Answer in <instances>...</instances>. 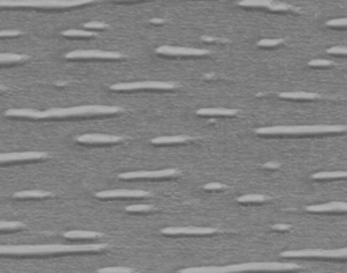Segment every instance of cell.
I'll list each match as a JSON object with an SVG mask.
<instances>
[{"label": "cell", "instance_id": "obj_1", "mask_svg": "<svg viewBox=\"0 0 347 273\" xmlns=\"http://www.w3.org/2000/svg\"><path fill=\"white\" fill-rule=\"evenodd\" d=\"M107 243L98 245H20V246H0L1 256H48L61 253H84L105 250Z\"/></svg>", "mask_w": 347, "mask_h": 273}, {"label": "cell", "instance_id": "obj_2", "mask_svg": "<svg viewBox=\"0 0 347 273\" xmlns=\"http://www.w3.org/2000/svg\"><path fill=\"white\" fill-rule=\"evenodd\" d=\"M298 264L293 262H246L228 267H196L182 269V273H233L252 271H293L298 269Z\"/></svg>", "mask_w": 347, "mask_h": 273}, {"label": "cell", "instance_id": "obj_3", "mask_svg": "<svg viewBox=\"0 0 347 273\" xmlns=\"http://www.w3.org/2000/svg\"><path fill=\"white\" fill-rule=\"evenodd\" d=\"M347 131V126L343 124H316V126H275L258 129V136H314Z\"/></svg>", "mask_w": 347, "mask_h": 273}, {"label": "cell", "instance_id": "obj_4", "mask_svg": "<svg viewBox=\"0 0 347 273\" xmlns=\"http://www.w3.org/2000/svg\"><path fill=\"white\" fill-rule=\"evenodd\" d=\"M122 112L119 107H110V106H79V107H69V108H50L41 112V119H61V118L72 117H92V115H114Z\"/></svg>", "mask_w": 347, "mask_h": 273}, {"label": "cell", "instance_id": "obj_5", "mask_svg": "<svg viewBox=\"0 0 347 273\" xmlns=\"http://www.w3.org/2000/svg\"><path fill=\"white\" fill-rule=\"evenodd\" d=\"M95 0H0V7H33V8H71L90 4Z\"/></svg>", "mask_w": 347, "mask_h": 273}, {"label": "cell", "instance_id": "obj_6", "mask_svg": "<svg viewBox=\"0 0 347 273\" xmlns=\"http://www.w3.org/2000/svg\"><path fill=\"white\" fill-rule=\"evenodd\" d=\"M283 258H332V260H347V247L345 249H305V250H289L281 253Z\"/></svg>", "mask_w": 347, "mask_h": 273}, {"label": "cell", "instance_id": "obj_7", "mask_svg": "<svg viewBox=\"0 0 347 273\" xmlns=\"http://www.w3.org/2000/svg\"><path fill=\"white\" fill-rule=\"evenodd\" d=\"M174 83H165V81H137V83H119L112 85L113 91H141V90H174Z\"/></svg>", "mask_w": 347, "mask_h": 273}, {"label": "cell", "instance_id": "obj_8", "mask_svg": "<svg viewBox=\"0 0 347 273\" xmlns=\"http://www.w3.org/2000/svg\"><path fill=\"white\" fill-rule=\"evenodd\" d=\"M179 175L177 169H164V170H140V172H128L121 173L119 179L122 180H138V179H152V180H162V179H172Z\"/></svg>", "mask_w": 347, "mask_h": 273}, {"label": "cell", "instance_id": "obj_9", "mask_svg": "<svg viewBox=\"0 0 347 273\" xmlns=\"http://www.w3.org/2000/svg\"><path fill=\"white\" fill-rule=\"evenodd\" d=\"M240 7H254V8H267L270 11H293L297 13L300 8H296L293 6H289L286 3L274 1V0H242L237 3Z\"/></svg>", "mask_w": 347, "mask_h": 273}, {"label": "cell", "instance_id": "obj_10", "mask_svg": "<svg viewBox=\"0 0 347 273\" xmlns=\"http://www.w3.org/2000/svg\"><path fill=\"white\" fill-rule=\"evenodd\" d=\"M48 158L45 152H11L0 153V164L20 163V161H38Z\"/></svg>", "mask_w": 347, "mask_h": 273}, {"label": "cell", "instance_id": "obj_11", "mask_svg": "<svg viewBox=\"0 0 347 273\" xmlns=\"http://www.w3.org/2000/svg\"><path fill=\"white\" fill-rule=\"evenodd\" d=\"M68 60H119L124 59L121 53L102 52V50H75L66 56Z\"/></svg>", "mask_w": 347, "mask_h": 273}, {"label": "cell", "instance_id": "obj_12", "mask_svg": "<svg viewBox=\"0 0 347 273\" xmlns=\"http://www.w3.org/2000/svg\"><path fill=\"white\" fill-rule=\"evenodd\" d=\"M157 54L162 56H170V57H198V56H206L209 54L208 50L194 49V47H178V46H160L156 49Z\"/></svg>", "mask_w": 347, "mask_h": 273}, {"label": "cell", "instance_id": "obj_13", "mask_svg": "<svg viewBox=\"0 0 347 273\" xmlns=\"http://www.w3.org/2000/svg\"><path fill=\"white\" fill-rule=\"evenodd\" d=\"M216 233L217 228H165L162 230L164 235H210Z\"/></svg>", "mask_w": 347, "mask_h": 273}, {"label": "cell", "instance_id": "obj_14", "mask_svg": "<svg viewBox=\"0 0 347 273\" xmlns=\"http://www.w3.org/2000/svg\"><path fill=\"white\" fill-rule=\"evenodd\" d=\"M148 192L141 189H113V191H102L97 194L99 199H117V197H147Z\"/></svg>", "mask_w": 347, "mask_h": 273}, {"label": "cell", "instance_id": "obj_15", "mask_svg": "<svg viewBox=\"0 0 347 273\" xmlns=\"http://www.w3.org/2000/svg\"><path fill=\"white\" fill-rule=\"evenodd\" d=\"M305 211H308V212H316V214H327V212H347V203L331 202V203H326V204L308 206V207H305Z\"/></svg>", "mask_w": 347, "mask_h": 273}, {"label": "cell", "instance_id": "obj_16", "mask_svg": "<svg viewBox=\"0 0 347 273\" xmlns=\"http://www.w3.org/2000/svg\"><path fill=\"white\" fill-rule=\"evenodd\" d=\"M79 143H117L122 141V136L110 134H83L76 138Z\"/></svg>", "mask_w": 347, "mask_h": 273}, {"label": "cell", "instance_id": "obj_17", "mask_svg": "<svg viewBox=\"0 0 347 273\" xmlns=\"http://www.w3.org/2000/svg\"><path fill=\"white\" fill-rule=\"evenodd\" d=\"M42 111L32 110V108H11L6 111V117L26 118V119H41Z\"/></svg>", "mask_w": 347, "mask_h": 273}, {"label": "cell", "instance_id": "obj_18", "mask_svg": "<svg viewBox=\"0 0 347 273\" xmlns=\"http://www.w3.org/2000/svg\"><path fill=\"white\" fill-rule=\"evenodd\" d=\"M239 111L231 108H201L197 111V115L202 117H235Z\"/></svg>", "mask_w": 347, "mask_h": 273}, {"label": "cell", "instance_id": "obj_19", "mask_svg": "<svg viewBox=\"0 0 347 273\" xmlns=\"http://www.w3.org/2000/svg\"><path fill=\"white\" fill-rule=\"evenodd\" d=\"M63 237L66 240H95L100 238L102 233L97 231H80V230H72V231H66L63 233Z\"/></svg>", "mask_w": 347, "mask_h": 273}, {"label": "cell", "instance_id": "obj_20", "mask_svg": "<svg viewBox=\"0 0 347 273\" xmlns=\"http://www.w3.org/2000/svg\"><path fill=\"white\" fill-rule=\"evenodd\" d=\"M190 141V138L186 136H157L153 138L151 142L153 145H172V143H184Z\"/></svg>", "mask_w": 347, "mask_h": 273}, {"label": "cell", "instance_id": "obj_21", "mask_svg": "<svg viewBox=\"0 0 347 273\" xmlns=\"http://www.w3.org/2000/svg\"><path fill=\"white\" fill-rule=\"evenodd\" d=\"M280 98L282 99H292V100H314L319 98L317 93H311V92H282L280 93Z\"/></svg>", "mask_w": 347, "mask_h": 273}, {"label": "cell", "instance_id": "obj_22", "mask_svg": "<svg viewBox=\"0 0 347 273\" xmlns=\"http://www.w3.org/2000/svg\"><path fill=\"white\" fill-rule=\"evenodd\" d=\"M50 196L52 194L46 191H20V192H17L14 197L15 199H44Z\"/></svg>", "mask_w": 347, "mask_h": 273}, {"label": "cell", "instance_id": "obj_23", "mask_svg": "<svg viewBox=\"0 0 347 273\" xmlns=\"http://www.w3.org/2000/svg\"><path fill=\"white\" fill-rule=\"evenodd\" d=\"M314 180H338L347 179V172H320L312 175Z\"/></svg>", "mask_w": 347, "mask_h": 273}, {"label": "cell", "instance_id": "obj_24", "mask_svg": "<svg viewBox=\"0 0 347 273\" xmlns=\"http://www.w3.org/2000/svg\"><path fill=\"white\" fill-rule=\"evenodd\" d=\"M27 56L23 54H14V53H0V64H17L26 61Z\"/></svg>", "mask_w": 347, "mask_h": 273}, {"label": "cell", "instance_id": "obj_25", "mask_svg": "<svg viewBox=\"0 0 347 273\" xmlns=\"http://www.w3.org/2000/svg\"><path fill=\"white\" fill-rule=\"evenodd\" d=\"M267 200V197L263 195H243L240 197H237V202L244 203V204H249V203H263Z\"/></svg>", "mask_w": 347, "mask_h": 273}, {"label": "cell", "instance_id": "obj_26", "mask_svg": "<svg viewBox=\"0 0 347 273\" xmlns=\"http://www.w3.org/2000/svg\"><path fill=\"white\" fill-rule=\"evenodd\" d=\"M64 37H73V38H92L95 37V34L90 33V31H84V30H66L63 31Z\"/></svg>", "mask_w": 347, "mask_h": 273}, {"label": "cell", "instance_id": "obj_27", "mask_svg": "<svg viewBox=\"0 0 347 273\" xmlns=\"http://www.w3.org/2000/svg\"><path fill=\"white\" fill-rule=\"evenodd\" d=\"M25 228V223L18 221H0V230H18Z\"/></svg>", "mask_w": 347, "mask_h": 273}, {"label": "cell", "instance_id": "obj_28", "mask_svg": "<svg viewBox=\"0 0 347 273\" xmlns=\"http://www.w3.org/2000/svg\"><path fill=\"white\" fill-rule=\"evenodd\" d=\"M153 210H155L153 206H149V204H133V206L126 207L128 212H149Z\"/></svg>", "mask_w": 347, "mask_h": 273}, {"label": "cell", "instance_id": "obj_29", "mask_svg": "<svg viewBox=\"0 0 347 273\" xmlns=\"http://www.w3.org/2000/svg\"><path fill=\"white\" fill-rule=\"evenodd\" d=\"M99 273H131L134 272L132 268H126V267H107V268H102L99 269Z\"/></svg>", "mask_w": 347, "mask_h": 273}, {"label": "cell", "instance_id": "obj_30", "mask_svg": "<svg viewBox=\"0 0 347 273\" xmlns=\"http://www.w3.org/2000/svg\"><path fill=\"white\" fill-rule=\"evenodd\" d=\"M283 44V39H262L258 42V45L261 47H273V46H278Z\"/></svg>", "mask_w": 347, "mask_h": 273}, {"label": "cell", "instance_id": "obj_31", "mask_svg": "<svg viewBox=\"0 0 347 273\" xmlns=\"http://www.w3.org/2000/svg\"><path fill=\"white\" fill-rule=\"evenodd\" d=\"M327 53L335 54V56H347V47L346 46H332V47L327 49Z\"/></svg>", "mask_w": 347, "mask_h": 273}, {"label": "cell", "instance_id": "obj_32", "mask_svg": "<svg viewBox=\"0 0 347 273\" xmlns=\"http://www.w3.org/2000/svg\"><path fill=\"white\" fill-rule=\"evenodd\" d=\"M309 66H312V68H324V66H331L334 65L331 61H327V60H312V61H309Z\"/></svg>", "mask_w": 347, "mask_h": 273}, {"label": "cell", "instance_id": "obj_33", "mask_svg": "<svg viewBox=\"0 0 347 273\" xmlns=\"http://www.w3.org/2000/svg\"><path fill=\"white\" fill-rule=\"evenodd\" d=\"M326 25H327L328 27H338V29L347 27V18H343V19H332L327 22Z\"/></svg>", "mask_w": 347, "mask_h": 273}, {"label": "cell", "instance_id": "obj_34", "mask_svg": "<svg viewBox=\"0 0 347 273\" xmlns=\"http://www.w3.org/2000/svg\"><path fill=\"white\" fill-rule=\"evenodd\" d=\"M227 188V185L224 184H220V182H210V184H206L203 189L205 191H221V189Z\"/></svg>", "mask_w": 347, "mask_h": 273}, {"label": "cell", "instance_id": "obj_35", "mask_svg": "<svg viewBox=\"0 0 347 273\" xmlns=\"http://www.w3.org/2000/svg\"><path fill=\"white\" fill-rule=\"evenodd\" d=\"M85 29L103 30V29H107V25H106V23H102V22H88V23H85Z\"/></svg>", "mask_w": 347, "mask_h": 273}, {"label": "cell", "instance_id": "obj_36", "mask_svg": "<svg viewBox=\"0 0 347 273\" xmlns=\"http://www.w3.org/2000/svg\"><path fill=\"white\" fill-rule=\"evenodd\" d=\"M20 31L18 30H3L0 31V38H4V37H19Z\"/></svg>", "mask_w": 347, "mask_h": 273}, {"label": "cell", "instance_id": "obj_37", "mask_svg": "<svg viewBox=\"0 0 347 273\" xmlns=\"http://www.w3.org/2000/svg\"><path fill=\"white\" fill-rule=\"evenodd\" d=\"M289 228H290L289 225H274L273 226V230H275V231H288Z\"/></svg>", "mask_w": 347, "mask_h": 273}, {"label": "cell", "instance_id": "obj_38", "mask_svg": "<svg viewBox=\"0 0 347 273\" xmlns=\"http://www.w3.org/2000/svg\"><path fill=\"white\" fill-rule=\"evenodd\" d=\"M263 168H266V169H278V168H280V164L266 163L264 165H263Z\"/></svg>", "mask_w": 347, "mask_h": 273}, {"label": "cell", "instance_id": "obj_39", "mask_svg": "<svg viewBox=\"0 0 347 273\" xmlns=\"http://www.w3.org/2000/svg\"><path fill=\"white\" fill-rule=\"evenodd\" d=\"M151 22H152V23H155V25H156V23H159V25H160V23H163L164 20H162V19H152Z\"/></svg>", "mask_w": 347, "mask_h": 273}, {"label": "cell", "instance_id": "obj_40", "mask_svg": "<svg viewBox=\"0 0 347 273\" xmlns=\"http://www.w3.org/2000/svg\"><path fill=\"white\" fill-rule=\"evenodd\" d=\"M3 91H6V88H4L3 85H0V92H3Z\"/></svg>", "mask_w": 347, "mask_h": 273}, {"label": "cell", "instance_id": "obj_41", "mask_svg": "<svg viewBox=\"0 0 347 273\" xmlns=\"http://www.w3.org/2000/svg\"><path fill=\"white\" fill-rule=\"evenodd\" d=\"M114 1H131V0H114Z\"/></svg>", "mask_w": 347, "mask_h": 273}]
</instances>
